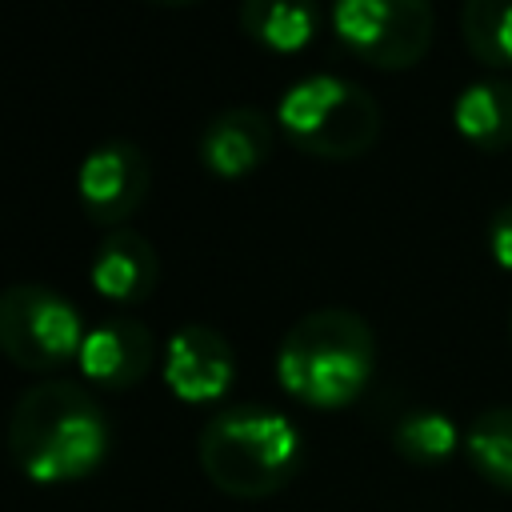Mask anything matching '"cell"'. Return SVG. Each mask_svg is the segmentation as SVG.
<instances>
[{
	"mask_svg": "<svg viewBox=\"0 0 512 512\" xmlns=\"http://www.w3.org/2000/svg\"><path fill=\"white\" fill-rule=\"evenodd\" d=\"M196 456L216 492L232 500H268L296 480L304 440L276 408L228 404L200 428Z\"/></svg>",
	"mask_w": 512,
	"mask_h": 512,
	"instance_id": "2",
	"label": "cell"
},
{
	"mask_svg": "<svg viewBox=\"0 0 512 512\" xmlns=\"http://www.w3.org/2000/svg\"><path fill=\"white\" fill-rule=\"evenodd\" d=\"M460 36L472 60L488 68H512V0H464Z\"/></svg>",
	"mask_w": 512,
	"mask_h": 512,
	"instance_id": "15",
	"label": "cell"
},
{
	"mask_svg": "<svg viewBox=\"0 0 512 512\" xmlns=\"http://www.w3.org/2000/svg\"><path fill=\"white\" fill-rule=\"evenodd\" d=\"M112 424L96 396L76 380H40L20 392L8 416V452L32 484H76L100 472Z\"/></svg>",
	"mask_w": 512,
	"mask_h": 512,
	"instance_id": "1",
	"label": "cell"
},
{
	"mask_svg": "<svg viewBox=\"0 0 512 512\" xmlns=\"http://www.w3.org/2000/svg\"><path fill=\"white\" fill-rule=\"evenodd\" d=\"M84 320L68 296L48 284H12L0 292V356L24 372H56L80 356Z\"/></svg>",
	"mask_w": 512,
	"mask_h": 512,
	"instance_id": "5",
	"label": "cell"
},
{
	"mask_svg": "<svg viewBox=\"0 0 512 512\" xmlns=\"http://www.w3.org/2000/svg\"><path fill=\"white\" fill-rule=\"evenodd\" d=\"M276 124L304 156L356 160L376 148L384 116L368 88L340 76H304L280 96Z\"/></svg>",
	"mask_w": 512,
	"mask_h": 512,
	"instance_id": "4",
	"label": "cell"
},
{
	"mask_svg": "<svg viewBox=\"0 0 512 512\" xmlns=\"http://www.w3.org/2000/svg\"><path fill=\"white\" fill-rule=\"evenodd\" d=\"M336 40L380 72H404L432 48V0H332Z\"/></svg>",
	"mask_w": 512,
	"mask_h": 512,
	"instance_id": "6",
	"label": "cell"
},
{
	"mask_svg": "<svg viewBox=\"0 0 512 512\" xmlns=\"http://www.w3.org/2000/svg\"><path fill=\"white\" fill-rule=\"evenodd\" d=\"M148 4H164V8H188V4H200V0H148Z\"/></svg>",
	"mask_w": 512,
	"mask_h": 512,
	"instance_id": "18",
	"label": "cell"
},
{
	"mask_svg": "<svg viewBox=\"0 0 512 512\" xmlns=\"http://www.w3.org/2000/svg\"><path fill=\"white\" fill-rule=\"evenodd\" d=\"M456 132L480 152H508L512 148V80L508 76H480L460 88L452 104Z\"/></svg>",
	"mask_w": 512,
	"mask_h": 512,
	"instance_id": "12",
	"label": "cell"
},
{
	"mask_svg": "<svg viewBox=\"0 0 512 512\" xmlns=\"http://www.w3.org/2000/svg\"><path fill=\"white\" fill-rule=\"evenodd\" d=\"M276 148V128L260 108L236 104L216 112L196 140L200 168L216 180H244L252 176Z\"/></svg>",
	"mask_w": 512,
	"mask_h": 512,
	"instance_id": "10",
	"label": "cell"
},
{
	"mask_svg": "<svg viewBox=\"0 0 512 512\" xmlns=\"http://www.w3.org/2000/svg\"><path fill=\"white\" fill-rule=\"evenodd\" d=\"M464 452L488 484L512 492V404L484 408L464 432Z\"/></svg>",
	"mask_w": 512,
	"mask_h": 512,
	"instance_id": "14",
	"label": "cell"
},
{
	"mask_svg": "<svg viewBox=\"0 0 512 512\" xmlns=\"http://www.w3.org/2000/svg\"><path fill=\"white\" fill-rule=\"evenodd\" d=\"M488 252L504 272H512V200L488 216Z\"/></svg>",
	"mask_w": 512,
	"mask_h": 512,
	"instance_id": "17",
	"label": "cell"
},
{
	"mask_svg": "<svg viewBox=\"0 0 512 512\" xmlns=\"http://www.w3.org/2000/svg\"><path fill=\"white\" fill-rule=\"evenodd\" d=\"M156 352H160V344L144 320L104 316L84 332L76 364L88 384H96L104 392H124V388H136L152 372Z\"/></svg>",
	"mask_w": 512,
	"mask_h": 512,
	"instance_id": "9",
	"label": "cell"
},
{
	"mask_svg": "<svg viewBox=\"0 0 512 512\" xmlns=\"http://www.w3.org/2000/svg\"><path fill=\"white\" fill-rule=\"evenodd\" d=\"M88 280H92V292L116 308L144 304L160 284V256L140 232L112 228L92 252Z\"/></svg>",
	"mask_w": 512,
	"mask_h": 512,
	"instance_id": "11",
	"label": "cell"
},
{
	"mask_svg": "<svg viewBox=\"0 0 512 512\" xmlns=\"http://www.w3.org/2000/svg\"><path fill=\"white\" fill-rule=\"evenodd\" d=\"M376 368V336L368 320L352 308H316L304 312L276 348L280 388L308 408H344L352 404Z\"/></svg>",
	"mask_w": 512,
	"mask_h": 512,
	"instance_id": "3",
	"label": "cell"
},
{
	"mask_svg": "<svg viewBox=\"0 0 512 512\" xmlns=\"http://www.w3.org/2000/svg\"><path fill=\"white\" fill-rule=\"evenodd\" d=\"M160 376L180 404H216L236 380V352L224 332L208 324H184L160 352Z\"/></svg>",
	"mask_w": 512,
	"mask_h": 512,
	"instance_id": "8",
	"label": "cell"
},
{
	"mask_svg": "<svg viewBox=\"0 0 512 512\" xmlns=\"http://www.w3.org/2000/svg\"><path fill=\"white\" fill-rule=\"evenodd\" d=\"M240 32L276 56L300 52L320 32V0H240Z\"/></svg>",
	"mask_w": 512,
	"mask_h": 512,
	"instance_id": "13",
	"label": "cell"
},
{
	"mask_svg": "<svg viewBox=\"0 0 512 512\" xmlns=\"http://www.w3.org/2000/svg\"><path fill=\"white\" fill-rule=\"evenodd\" d=\"M508 340H512V320H508Z\"/></svg>",
	"mask_w": 512,
	"mask_h": 512,
	"instance_id": "19",
	"label": "cell"
},
{
	"mask_svg": "<svg viewBox=\"0 0 512 512\" xmlns=\"http://www.w3.org/2000/svg\"><path fill=\"white\" fill-rule=\"evenodd\" d=\"M152 164L132 140L96 144L76 168V204L96 228H124L148 200Z\"/></svg>",
	"mask_w": 512,
	"mask_h": 512,
	"instance_id": "7",
	"label": "cell"
},
{
	"mask_svg": "<svg viewBox=\"0 0 512 512\" xmlns=\"http://www.w3.org/2000/svg\"><path fill=\"white\" fill-rule=\"evenodd\" d=\"M392 444H396V452H400L408 464L428 468V464H440V460L452 456V448H456V428H452V420H448L444 412L416 408V412H408V416L396 424Z\"/></svg>",
	"mask_w": 512,
	"mask_h": 512,
	"instance_id": "16",
	"label": "cell"
}]
</instances>
